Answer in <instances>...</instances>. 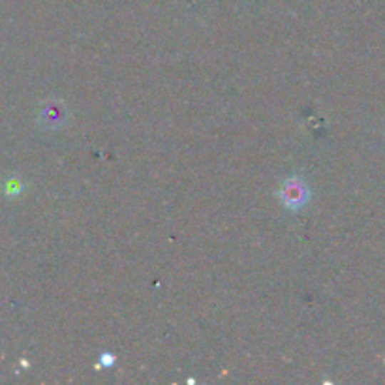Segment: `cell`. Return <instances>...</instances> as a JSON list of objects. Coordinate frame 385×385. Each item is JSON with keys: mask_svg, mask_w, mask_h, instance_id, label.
<instances>
[{"mask_svg": "<svg viewBox=\"0 0 385 385\" xmlns=\"http://www.w3.org/2000/svg\"><path fill=\"white\" fill-rule=\"evenodd\" d=\"M282 195L288 207H301L307 201V188L301 185V180L292 179L284 185Z\"/></svg>", "mask_w": 385, "mask_h": 385, "instance_id": "cell-1", "label": "cell"}]
</instances>
